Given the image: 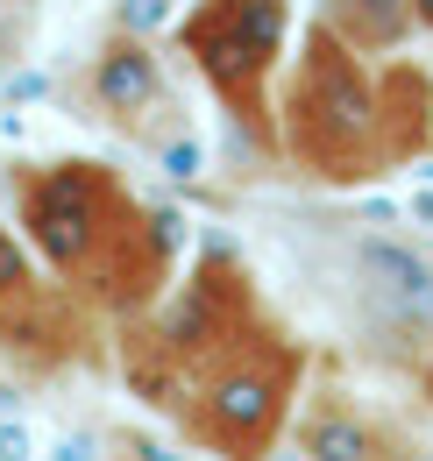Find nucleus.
Segmentation results:
<instances>
[{
    "instance_id": "12",
    "label": "nucleus",
    "mask_w": 433,
    "mask_h": 461,
    "mask_svg": "<svg viewBox=\"0 0 433 461\" xmlns=\"http://www.w3.org/2000/svg\"><path fill=\"white\" fill-rule=\"evenodd\" d=\"M0 461H29V433H22V426L0 433Z\"/></svg>"
},
{
    "instance_id": "4",
    "label": "nucleus",
    "mask_w": 433,
    "mask_h": 461,
    "mask_svg": "<svg viewBox=\"0 0 433 461\" xmlns=\"http://www.w3.org/2000/svg\"><path fill=\"white\" fill-rule=\"evenodd\" d=\"M170 43L220 100L227 128L256 157H284L277 71H284V43H291V0H192L178 14Z\"/></svg>"
},
{
    "instance_id": "7",
    "label": "nucleus",
    "mask_w": 433,
    "mask_h": 461,
    "mask_svg": "<svg viewBox=\"0 0 433 461\" xmlns=\"http://www.w3.org/2000/svg\"><path fill=\"white\" fill-rule=\"evenodd\" d=\"M0 348H22L36 362H64L78 355V312L71 298L43 285V270L29 263L22 234L0 221Z\"/></svg>"
},
{
    "instance_id": "3",
    "label": "nucleus",
    "mask_w": 433,
    "mask_h": 461,
    "mask_svg": "<svg viewBox=\"0 0 433 461\" xmlns=\"http://www.w3.org/2000/svg\"><path fill=\"white\" fill-rule=\"evenodd\" d=\"M263 320H271V305H263L256 277L242 270V256L207 249L185 270L178 298L150 305L143 320H121V376H128V391L143 404H157V411L178 419V404L192 398V384L214 369L227 348L249 341Z\"/></svg>"
},
{
    "instance_id": "13",
    "label": "nucleus",
    "mask_w": 433,
    "mask_h": 461,
    "mask_svg": "<svg viewBox=\"0 0 433 461\" xmlns=\"http://www.w3.org/2000/svg\"><path fill=\"white\" fill-rule=\"evenodd\" d=\"M412 22H419V29L433 36V0H412Z\"/></svg>"
},
{
    "instance_id": "9",
    "label": "nucleus",
    "mask_w": 433,
    "mask_h": 461,
    "mask_svg": "<svg viewBox=\"0 0 433 461\" xmlns=\"http://www.w3.org/2000/svg\"><path fill=\"white\" fill-rule=\"evenodd\" d=\"M313 22H327L341 43H355L363 58H398L405 36L419 29L412 22V0H320Z\"/></svg>"
},
{
    "instance_id": "5",
    "label": "nucleus",
    "mask_w": 433,
    "mask_h": 461,
    "mask_svg": "<svg viewBox=\"0 0 433 461\" xmlns=\"http://www.w3.org/2000/svg\"><path fill=\"white\" fill-rule=\"evenodd\" d=\"M299 384H306V348L277 320H263L192 384V398L178 404V433L220 461H271V447L291 426Z\"/></svg>"
},
{
    "instance_id": "8",
    "label": "nucleus",
    "mask_w": 433,
    "mask_h": 461,
    "mask_svg": "<svg viewBox=\"0 0 433 461\" xmlns=\"http://www.w3.org/2000/svg\"><path fill=\"white\" fill-rule=\"evenodd\" d=\"M299 455L306 461H419V447H405L391 426H377L348 398H320L299 419Z\"/></svg>"
},
{
    "instance_id": "6",
    "label": "nucleus",
    "mask_w": 433,
    "mask_h": 461,
    "mask_svg": "<svg viewBox=\"0 0 433 461\" xmlns=\"http://www.w3.org/2000/svg\"><path fill=\"white\" fill-rule=\"evenodd\" d=\"M93 121H107L114 135H128L135 149L163 157L170 171H192V121L170 93V71L150 50V36H135L128 22L100 36V50L86 58V78H78Z\"/></svg>"
},
{
    "instance_id": "11",
    "label": "nucleus",
    "mask_w": 433,
    "mask_h": 461,
    "mask_svg": "<svg viewBox=\"0 0 433 461\" xmlns=\"http://www.w3.org/2000/svg\"><path fill=\"white\" fill-rule=\"evenodd\" d=\"M29 58V0H0V71Z\"/></svg>"
},
{
    "instance_id": "10",
    "label": "nucleus",
    "mask_w": 433,
    "mask_h": 461,
    "mask_svg": "<svg viewBox=\"0 0 433 461\" xmlns=\"http://www.w3.org/2000/svg\"><path fill=\"white\" fill-rule=\"evenodd\" d=\"M355 263H363V270H370V277H377L391 298H405V305H427V298H433V270L419 263V256H412V249L363 241V249H355Z\"/></svg>"
},
{
    "instance_id": "1",
    "label": "nucleus",
    "mask_w": 433,
    "mask_h": 461,
    "mask_svg": "<svg viewBox=\"0 0 433 461\" xmlns=\"http://www.w3.org/2000/svg\"><path fill=\"white\" fill-rule=\"evenodd\" d=\"M277 121L306 177L377 185L433 157V71L419 58H363L327 22H306Z\"/></svg>"
},
{
    "instance_id": "2",
    "label": "nucleus",
    "mask_w": 433,
    "mask_h": 461,
    "mask_svg": "<svg viewBox=\"0 0 433 461\" xmlns=\"http://www.w3.org/2000/svg\"><path fill=\"white\" fill-rule=\"evenodd\" d=\"M14 221L29 249L57 270V285L78 291V305L143 320L163 305L178 270V234L163 213L135 199V185L100 157H51V164H7Z\"/></svg>"
}]
</instances>
